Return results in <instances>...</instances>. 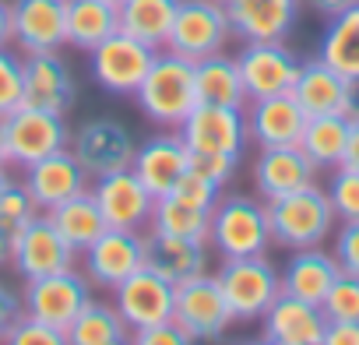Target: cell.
I'll return each instance as SVG.
<instances>
[{
	"instance_id": "obj_26",
	"label": "cell",
	"mask_w": 359,
	"mask_h": 345,
	"mask_svg": "<svg viewBox=\"0 0 359 345\" xmlns=\"http://www.w3.org/2000/svg\"><path fill=\"white\" fill-rule=\"evenodd\" d=\"M144 264L155 268L158 275H165L172 285L184 282L191 275L208 271V247L205 240H187V236H165V233H151L144 236Z\"/></svg>"
},
{
	"instance_id": "obj_36",
	"label": "cell",
	"mask_w": 359,
	"mask_h": 345,
	"mask_svg": "<svg viewBox=\"0 0 359 345\" xmlns=\"http://www.w3.org/2000/svg\"><path fill=\"white\" fill-rule=\"evenodd\" d=\"M324 191H327V201H331V208H334V215H338L341 222L359 219V172H355V169L334 165Z\"/></svg>"
},
{
	"instance_id": "obj_46",
	"label": "cell",
	"mask_w": 359,
	"mask_h": 345,
	"mask_svg": "<svg viewBox=\"0 0 359 345\" xmlns=\"http://www.w3.org/2000/svg\"><path fill=\"white\" fill-rule=\"evenodd\" d=\"M341 165L359 172V120H348V141L341 151Z\"/></svg>"
},
{
	"instance_id": "obj_3",
	"label": "cell",
	"mask_w": 359,
	"mask_h": 345,
	"mask_svg": "<svg viewBox=\"0 0 359 345\" xmlns=\"http://www.w3.org/2000/svg\"><path fill=\"white\" fill-rule=\"evenodd\" d=\"M264 208H268L271 243H278L285 250L320 247L334 233V222H338V215L327 201V191L317 184L299 187L282 198H271V201H264Z\"/></svg>"
},
{
	"instance_id": "obj_17",
	"label": "cell",
	"mask_w": 359,
	"mask_h": 345,
	"mask_svg": "<svg viewBox=\"0 0 359 345\" xmlns=\"http://www.w3.org/2000/svg\"><path fill=\"white\" fill-rule=\"evenodd\" d=\"M141 264H144L141 229H106L92 247H85V275L99 289H116Z\"/></svg>"
},
{
	"instance_id": "obj_44",
	"label": "cell",
	"mask_w": 359,
	"mask_h": 345,
	"mask_svg": "<svg viewBox=\"0 0 359 345\" xmlns=\"http://www.w3.org/2000/svg\"><path fill=\"white\" fill-rule=\"evenodd\" d=\"M324 345H359V320H327Z\"/></svg>"
},
{
	"instance_id": "obj_27",
	"label": "cell",
	"mask_w": 359,
	"mask_h": 345,
	"mask_svg": "<svg viewBox=\"0 0 359 345\" xmlns=\"http://www.w3.org/2000/svg\"><path fill=\"white\" fill-rule=\"evenodd\" d=\"M292 99L299 102V109L306 116H324V113H341L345 102V74H338L331 64H324L320 57L303 60L296 85H292Z\"/></svg>"
},
{
	"instance_id": "obj_30",
	"label": "cell",
	"mask_w": 359,
	"mask_h": 345,
	"mask_svg": "<svg viewBox=\"0 0 359 345\" xmlns=\"http://www.w3.org/2000/svg\"><path fill=\"white\" fill-rule=\"evenodd\" d=\"M113 32H120L116 4H109V0H67V46L92 53Z\"/></svg>"
},
{
	"instance_id": "obj_21",
	"label": "cell",
	"mask_w": 359,
	"mask_h": 345,
	"mask_svg": "<svg viewBox=\"0 0 359 345\" xmlns=\"http://www.w3.org/2000/svg\"><path fill=\"white\" fill-rule=\"evenodd\" d=\"M303 11V0H226L233 36L243 43L285 39Z\"/></svg>"
},
{
	"instance_id": "obj_25",
	"label": "cell",
	"mask_w": 359,
	"mask_h": 345,
	"mask_svg": "<svg viewBox=\"0 0 359 345\" xmlns=\"http://www.w3.org/2000/svg\"><path fill=\"white\" fill-rule=\"evenodd\" d=\"M338 275H341V268H338L334 254H327L320 247H299L289 254V261L282 268V292H292V296L320 306Z\"/></svg>"
},
{
	"instance_id": "obj_20",
	"label": "cell",
	"mask_w": 359,
	"mask_h": 345,
	"mask_svg": "<svg viewBox=\"0 0 359 345\" xmlns=\"http://www.w3.org/2000/svg\"><path fill=\"white\" fill-rule=\"evenodd\" d=\"M134 177L148 187L151 198H162L169 194L180 180H184V172L191 169V155H187V144L180 134H155L148 141L137 144L134 151Z\"/></svg>"
},
{
	"instance_id": "obj_51",
	"label": "cell",
	"mask_w": 359,
	"mask_h": 345,
	"mask_svg": "<svg viewBox=\"0 0 359 345\" xmlns=\"http://www.w3.org/2000/svg\"><path fill=\"white\" fill-rule=\"evenodd\" d=\"M11 184V177H8V169L4 165H0V194H4V187Z\"/></svg>"
},
{
	"instance_id": "obj_4",
	"label": "cell",
	"mask_w": 359,
	"mask_h": 345,
	"mask_svg": "<svg viewBox=\"0 0 359 345\" xmlns=\"http://www.w3.org/2000/svg\"><path fill=\"white\" fill-rule=\"evenodd\" d=\"M208 243L219 257H250V254H268L271 247V226H268V208L254 198L229 194L219 198L212 208V226H208Z\"/></svg>"
},
{
	"instance_id": "obj_32",
	"label": "cell",
	"mask_w": 359,
	"mask_h": 345,
	"mask_svg": "<svg viewBox=\"0 0 359 345\" xmlns=\"http://www.w3.org/2000/svg\"><path fill=\"white\" fill-rule=\"evenodd\" d=\"M208 226H212V208H201L180 194H162L151 205L148 229L165 233V236H187V240H205L208 243Z\"/></svg>"
},
{
	"instance_id": "obj_22",
	"label": "cell",
	"mask_w": 359,
	"mask_h": 345,
	"mask_svg": "<svg viewBox=\"0 0 359 345\" xmlns=\"http://www.w3.org/2000/svg\"><path fill=\"white\" fill-rule=\"evenodd\" d=\"M317 180V165L306 158L299 144H275L261 148L254 158V187L264 201L292 194L299 187H310Z\"/></svg>"
},
{
	"instance_id": "obj_39",
	"label": "cell",
	"mask_w": 359,
	"mask_h": 345,
	"mask_svg": "<svg viewBox=\"0 0 359 345\" xmlns=\"http://www.w3.org/2000/svg\"><path fill=\"white\" fill-rule=\"evenodd\" d=\"M8 345H64L67 341V334L60 331V327H53V324H46V320H39V317H32L29 310L15 320V327L8 331V338H4Z\"/></svg>"
},
{
	"instance_id": "obj_48",
	"label": "cell",
	"mask_w": 359,
	"mask_h": 345,
	"mask_svg": "<svg viewBox=\"0 0 359 345\" xmlns=\"http://www.w3.org/2000/svg\"><path fill=\"white\" fill-rule=\"evenodd\" d=\"M15 243H18V233L0 222V264H11V257H15Z\"/></svg>"
},
{
	"instance_id": "obj_12",
	"label": "cell",
	"mask_w": 359,
	"mask_h": 345,
	"mask_svg": "<svg viewBox=\"0 0 359 345\" xmlns=\"http://www.w3.org/2000/svg\"><path fill=\"white\" fill-rule=\"evenodd\" d=\"M74 102H78V81L71 74V64L57 50L22 57V106L67 116Z\"/></svg>"
},
{
	"instance_id": "obj_42",
	"label": "cell",
	"mask_w": 359,
	"mask_h": 345,
	"mask_svg": "<svg viewBox=\"0 0 359 345\" xmlns=\"http://www.w3.org/2000/svg\"><path fill=\"white\" fill-rule=\"evenodd\" d=\"M130 341H137V345H191V338L184 334V327H180L172 317L169 320H158L151 327L130 331Z\"/></svg>"
},
{
	"instance_id": "obj_23",
	"label": "cell",
	"mask_w": 359,
	"mask_h": 345,
	"mask_svg": "<svg viewBox=\"0 0 359 345\" xmlns=\"http://www.w3.org/2000/svg\"><path fill=\"white\" fill-rule=\"evenodd\" d=\"M247 134L257 148H275V144H299L306 113L292 99V92L282 95H264L247 102Z\"/></svg>"
},
{
	"instance_id": "obj_2",
	"label": "cell",
	"mask_w": 359,
	"mask_h": 345,
	"mask_svg": "<svg viewBox=\"0 0 359 345\" xmlns=\"http://www.w3.org/2000/svg\"><path fill=\"white\" fill-rule=\"evenodd\" d=\"M141 113L158 123V127H180L191 109L198 106V78H194V60L180 57L172 50H158L155 64L148 67L144 81L134 92Z\"/></svg>"
},
{
	"instance_id": "obj_11",
	"label": "cell",
	"mask_w": 359,
	"mask_h": 345,
	"mask_svg": "<svg viewBox=\"0 0 359 345\" xmlns=\"http://www.w3.org/2000/svg\"><path fill=\"white\" fill-rule=\"evenodd\" d=\"M299 57L285 46V39H261V43H243L236 53V67L247 88V99H264V95H282L292 92L296 74H299Z\"/></svg>"
},
{
	"instance_id": "obj_33",
	"label": "cell",
	"mask_w": 359,
	"mask_h": 345,
	"mask_svg": "<svg viewBox=\"0 0 359 345\" xmlns=\"http://www.w3.org/2000/svg\"><path fill=\"white\" fill-rule=\"evenodd\" d=\"M317 57L338 74H359V4L327 18V29L317 43Z\"/></svg>"
},
{
	"instance_id": "obj_41",
	"label": "cell",
	"mask_w": 359,
	"mask_h": 345,
	"mask_svg": "<svg viewBox=\"0 0 359 345\" xmlns=\"http://www.w3.org/2000/svg\"><path fill=\"white\" fill-rule=\"evenodd\" d=\"M331 236H334L331 254H334L338 268H341V271H348V275H359V219L341 222V226H338V233H331Z\"/></svg>"
},
{
	"instance_id": "obj_43",
	"label": "cell",
	"mask_w": 359,
	"mask_h": 345,
	"mask_svg": "<svg viewBox=\"0 0 359 345\" xmlns=\"http://www.w3.org/2000/svg\"><path fill=\"white\" fill-rule=\"evenodd\" d=\"M25 313V296L15 292L8 282H0V341L8 338V331L15 327V320Z\"/></svg>"
},
{
	"instance_id": "obj_38",
	"label": "cell",
	"mask_w": 359,
	"mask_h": 345,
	"mask_svg": "<svg viewBox=\"0 0 359 345\" xmlns=\"http://www.w3.org/2000/svg\"><path fill=\"white\" fill-rule=\"evenodd\" d=\"M36 215H39V205L29 194V187L11 180L4 187V194H0V222H4L8 229H15V233H22L29 226V219H36Z\"/></svg>"
},
{
	"instance_id": "obj_34",
	"label": "cell",
	"mask_w": 359,
	"mask_h": 345,
	"mask_svg": "<svg viewBox=\"0 0 359 345\" xmlns=\"http://www.w3.org/2000/svg\"><path fill=\"white\" fill-rule=\"evenodd\" d=\"M345 141H348V120L341 113H324V116H306L299 148L317 169H334L341 165Z\"/></svg>"
},
{
	"instance_id": "obj_24",
	"label": "cell",
	"mask_w": 359,
	"mask_h": 345,
	"mask_svg": "<svg viewBox=\"0 0 359 345\" xmlns=\"http://www.w3.org/2000/svg\"><path fill=\"white\" fill-rule=\"evenodd\" d=\"M88 180L92 177L85 172V165L78 162V155L71 148H60L25 169V187L39 208H57L60 201L88 191Z\"/></svg>"
},
{
	"instance_id": "obj_47",
	"label": "cell",
	"mask_w": 359,
	"mask_h": 345,
	"mask_svg": "<svg viewBox=\"0 0 359 345\" xmlns=\"http://www.w3.org/2000/svg\"><path fill=\"white\" fill-rule=\"evenodd\" d=\"M306 4H310L320 18H334V15H341L345 8L359 4V0H306Z\"/></svg>"
},
{
	"instance_id": "obj_8",
	"label": "cell",
	"mask_w": 359,
	"mask_h": 345,
	"mask_svg": "<svg viewBox=\"0 0 359 345\" xmlns=\"http://www.w3.org/2000/svg\"><path fill=\"white\" fill-rule=\"evenodd\" d=\"M155 53H158L155 46H148L127 32H113L88 53L92 81L113 95H134L137 85L144 81L148 67L155 64Z\"/></svg>"
},
{
	"instance_id": "obj_13",
	"label": "cell",
	"mask_w": 359,
	"mask_h": 345,
	"mask_svg": "<svg viewBox=\"0 0 359 345\" xmlns=\"http://www.w3.org/2000/svg\"><path fill=\"white\" fill-rule=\"evenodd\" d=\"M25 310L53 327H60L67 334V327L74 324V317L81 313V306L92 299V282L74 271V268H64V271H53V275H39V278H29L25 285Z\"/></svg>"
},
{
	"instance_id": "obj_14",
	"label": "cell",
	"mask_w": 359,
	"mask_h": 345,
	"mask_svg": "<svg viewBox=\"0 0 359 345\" xmlns=\"http://www.w3.org/2000/svg\"><path fill=\"white\" fill-rule=\"evenodd\" d=\"M172 296H176V285L155 268L141 264L134 275H127L113 289V306L120 310L130 331H141L172 317Z\"/></svg>"
},
{
	"instance_id": "obj_52",
	"label": "cell",
	"mask_w": 359,
	"mask_h": 345,
	"mask_svg": "<svg viewBox=\"0 0 359 345\" xmlns=\"http://www.w3.org/2000/svg\"><path fill=\"white\" fill-rule=\"evenodd\" d=\"M109 4H120V0H109Z\"/></svg>"
},
{
	"instance_id": "obj_35",
	"label": "cell",
	"mask_w": 359,
	"mask_h": 345,
	"mask_svg": "<svg viewBox=\"0 0 359 345\" xmlns=\"http://www.w3.org/2000/svg\"><path fill=\"white\" fill-rule=\"evenodd\" d=\"M127 338H130V327L120 317V310L99 299H88L81 313L74 317V324L67 327L71 345H120Z\"/></svg>"
},
{
	"instance_id": "obj_5",
	"label": "cell",
	"mask_w": 359,
	"mask_h": 345,
	"mask_svg": "<svg viewBox=\"0 0 359 345\" xmlns=\"http://www.w3.org/2000/svg\"><path fill=\"white\" fill-rule=\"evenodd\" d=\"M215 278H219V289L233 310V320H243V324L261 320L264 310L282 292V271L264 254L222 257V268L215 271Z\"/></svg>"
},
{
	"instance_id": "obj_18",
	"label": "cell",
	"mask_w": 359,
	"mask_h": 345,
	"mask_svg": "<svg viewBox=\"0 0 359 345\" xmlns=\"http://www.w3.org/2000/svg\"><path fill=\"white\" fill-rule=\"evenodd\" d=\"M324 310L292 292H278L261 317V338L271 345H324Z\"/></svg>"
},
{
	"instance_id": "obj_15",
	"label": "cell",
	"mask_w": 359,
	"mask_h": 345,
	"mask_svg": "<svg viewBox=\"0 0 359 345\" xmlns=\"http://www.w3.org/2000/svg\"><path fill=\"white\" fill-rule=\"evenodd\" d=\"M11 43L18 53H46L67 43V0H11Z\"/></svg>"
},
{
	"instance_id": "obj_9",
	"label": "cell",
	"mask_w": 359,
	"mask_h": 345,
	"mask_svg": "<svg viewBox=\"0 0 359 345\" xmlns=\"http://www.w3.org/2000/svg\"><path fill=\"white\" fill-rule=\"evenodd\" d=\"M4 134H8V162H15L18 169H29L39 158L71 144L67 120L60 113H46L36 106L11 109L4 116Z\"/></svg>"
},
{
	"instance_id": "obj_45",
	"label": "cell",
	"mask_w": 359,
	"mask_h": 345,
	"mask_svg": "<svg viewBox=\"0 0 359 345\" xmlns=\"http://www.w3.org/2000/svg\"><path fill=\"white\" fill-rule=\"evenodd\" d=\"M341 116L345 120H359V74L345 78V102H341Z\"/></svg>"
},
{
	"instance_id": "obj_6",
	"label": "cell",
	"mask_w": 359,
	"mask_h": 345,
	"mask_svg": "<svg viewBox=\"0 0 359 345\" xmlns=\"http://www.w3.org/2000/svg\"><path fill=\"white\" fill-rule=\"evenodd\" d=\"M229 39H233V25L226 15V0H180L165 50L187 60H201L222 53Z\"/></svg>"
},
{
	"instance_id": "obj_7",
	"label": "cell",
	"mask_w": 359,
	"mask_h": 345,
	"mask_svg": "<svg viewBox=\"0 0 359 345\" xmlns=\"http://www.w3.org/2000/svg\"><path fill=\"white\" fill-rule=\"evenodd\" d=\"M172 320L184 327L191 341H215L233 324V310L219 289V278L201 271L184 282H176L172 296Z\"/></svg>"
},
{
	"instance_id": "obj_10",
	"label": "cell",
	"mask_w": 359,
	"mask_h": 345,
	"mask_svg": "<svg viewBox=\"0 0 359 345\" xmlns=\"http://www.w3.org/2000/svg\"><path fill=\"white\" fill-rule=\"evenodd\" d=\"M71 151L78 155V162L85 165L88 177L99 180L106 172L130 169L137 141H134L127 123H120L113 116H95L71 134Z\"/></svg>"
},
{
	"instance_id": "obj_49",
	"label": "cell",
	"mask_w": 359,
	"mask_h": 345,
	"mask_svg": "<svg viewBox=\"0 0 359 345\" xmlns=\"http://www.w3.org/2000/svg\"><path fill=\"white\" fill-rule=\"evenodd\" d=\"M11 43V0H0V46Z\"/></svg>"
},
{
	"instance_id": "obj_16",
	"label": "cell",
	"mask_w": 359,
	"mask_h": 345,
	"mask_svg": "<svg viewBox=\"0 0 359 345\" xmlns=\"http://www.w3.org/2000/svg\"><path fill=\"white\" fill-rule=\"evenodd\" d=\"M74 254L78 250L60 236V229L50 222V215H36L18 233L11 268L29 282V278H39V275H53V271L74 268Z\"/></svg>"
},
{
	"instance_id": "obj_40",
	"label": "cell",
	"mask_w": 359,
	"mask_h": 345,
	"mask_svg": "<svg viewBox=\"0 0 359 345\" xmlns=\"http://www.w3.org/2000/svg\"><path fill=\"white\" fill-rule=\"evenodd\" d=\"M22 106V53L0 46V116Z\"/></svg>"
},
{
	"instance_id": "obj_50",
	"label": "cell",
	"mask_w": 359,
	"mask_h": 345,
	"mask_svg": "<svg viewBox=\"0 0 359 345\" xmlns=\"http://www.w3.org/2000/svg\"><path fill=\"white\" fill-rule=\"evenodd\" d=\"M8 162V134H4V116H0V165Z\"/></svg>"
},
{
	"instance_id": "obj_31",
	"label": "cell",
	"mask_w": 359,
	"mask_h": 345,
	"mask_svg": "<svg viewBox=\"0 0 359 345\" xmlns=\"http://www.w3.org/2000/svg\"><path fill=\"white\" fill-rule=\"evenodd\" d=\"M176 4L180 0H120L116 4L120 32H127L155 50H165V39H169V29L176 18Z\"/></svg>"
},
{
	"instance_id": "obj_37",
	"label": "cell",
	"mask_w": 359,
	"mask_h": 345,
	"mask_svg": "<svg viewBox=\"0 0 359 345\" xmlns=\"http://www.w3.org/2000/svg\"><path fill=\"white\" fill-rule=\"evenodd\" d=\"M327 320H359V275L341 271L320 303Z\"/></svg>"
},
{
	"instance_id": "obj_28",
	"label": "cell",
	"mask_w": 359,
	"mask_h": 345,
	"mask_svg": "<svg viewBox=\"0 0 359 345\" xmlns=\"http://www.w3.org/2000/svg\"><path fill=\"white\" fill-rule=\"evenodd\" d=\"M194 78H198V102L247 109L250 99H247V88H243L236 57H226V50L194 60Z\"/></svg>"
},
{
	"instance_id": "obj_19",
	"label": "cell",
	"mask_w": 359,
	"mask_h": 345,
	"mask_svg": "<svg viewBox=\"0 0 359 345\" xmlns=\"http://www.w3.org/2000/svg\"><path fill=\"white\" fill-rule=\"evenodd\" d=\"M99 212L106 219L109 229H144L151 219V205L155 198L148 194V187L134 177V169H116L95 180L92 187Z\"/></svg>"
},
{
	"instance_id": "obj_1",
	"label": "cell",
	"mask_w": 359,
	"mask_h": 345,
	"mask_svg": "<svg viewBox=\"0 0 359 345\" xmlns=\"http://www.w3.org/2000/svg\"><path fill=\"white\" fill-rule=\"evenodd\" d=\"M180 137L187 144L191 169L222 187L236 172V165H240V158L250 144L247 113L236 109V106L198 102L191 109V116L180 123Z\"/></svg>"
},
{
	"instance_id": "obj_29",
	"label": "cell",
	"mask_w": 359,
	"mask_h": 345,
	"mask_svg": "<svg viewBox=\"0 0 359 345\" xmlns=\"http://www.w3.org/2000/svg\"><path fill=\"white\" fill-rule=\"evenodd\" d=\"M46 215H50V222L60 229V236H64L78 254H85V247H92V243L109 229L92 191H81V194L60 201L57 208H46Z\"/></svg>"
}]
</instances>
